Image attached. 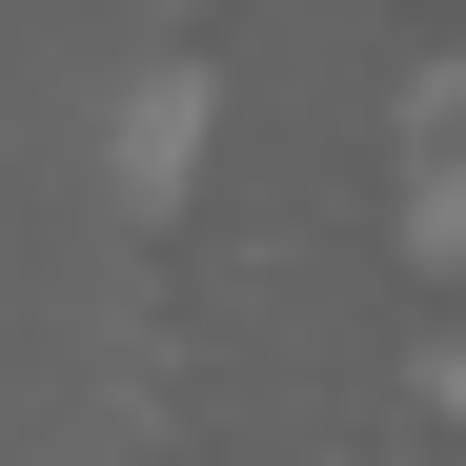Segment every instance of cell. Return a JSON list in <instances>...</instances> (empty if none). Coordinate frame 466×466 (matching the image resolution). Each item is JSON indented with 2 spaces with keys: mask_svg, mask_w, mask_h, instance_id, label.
<instances>
[{
  "mask_svg": "<svg viewBox=\"0 0 466 466\" xmlns=\"http://www.w3.org/2000/svg\"><path fill=\"white\" fill-rule=\"evenodd\" d=\"M183 163H203V82L163 61V82L122 102V203H183Z\"/></svg>",
  "mask_w": 466,
  "mask_h": 466,
  "instance_id": "obj_1",
  "label": "cell"
}]
</instances>
